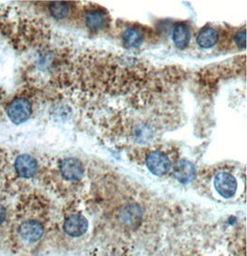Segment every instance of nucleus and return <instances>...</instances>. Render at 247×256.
Segmentation results:
<instances>
[{
  "label": "nucleus",
  "instance_id": "4",
  "mask_svg": "<svg viewBox=\"0 0 247 256\" xmlns=\"http://www.w3.org/2000/svg\"><path fill=\"white\" fill-rule=\"evenodd\" d=\"M84 24L93 32H99L109 24V17L105 10L100 8H90L83 14Z\"/></svg>",
  "mask_w": 247,
  "mask_h": 256
},
{
  "label": "nucleus",
  "instance_id": "9",
  "mask_svg": "<svg viewBox=\"0 0 247 256\" xmlns=\"http://www.w3.org/2000/svg\"><path fill=\"white\" fill-rule=\"evenodd\" d=\"M88 230V221L82 214H72L64 223V230L71 237H81Z\"/></svg>",
  "mask_w": 247,
  "mask_h": 256
},
{
  "label": "nucleus",
  "instance_id": "10",
  "mask_svg": "<svg viewBox=\"0 0 247 256\" xmlns=\"http://www.w3.org/2000/svg\"><path fill=\"white\" fill-rule=\"evenodd\" d=\"M172 41L179 50H184L189 46L191 41V31L189 26L185 22H178L173 28Z\"/></svg>",
  "mask_w": 247,
  "mask_h": 256
},
{
  "label": "nucleus",
  "instance_id": "13",
  "mask_svg": "<svg viewBox=\"0 0 247 256\" xmlns=\"http://www.w3.org/2000/svg\"><path fill=\"white\" fill-rule=\"evenodd\" d=\"M48 8H49L51 15L55 19H64L70 13V6L66 2H52L49 4Z\"/></svg>",
  "mask_w": 247,
  "mask_h": 256
},
{
  "label": "nucleus",
  "instance_id": "11",
  "mask_svg": "<svg viewBox=\"0 0 247 256\" xmlns=\"http://www.w3.org/2000/svg\"><path fill=\"white\" fill-rule=\"evenodd\" d=\"M145 34L140 27L130 26L122 32V42L128 48H137L144 43Z\"/></svg>",
  "mask_w": 247,
  "mask_h": 256
},
{
  "label": "nucleus",
  "instance_id": "5",
  "mask_svg": "<svg viewBox=\"0 0 247 256\" xmlns=\"http://www.w3.org/2000/svg\"><path fill=\"white\" fill-rule=\"evenodd\" d=\"M59 172L67 181H79L84 174V166L77 158H66L59 164Z\"/></svg>",
  "mask_w": 247,
  "mask_h": 256
},
{
  "label": "nucleus",
  "instance_id": "8",
  "mask_svg": "<svg viewBox=\"0 0 247 256\" xmlns=\"http://www.w3.org/2000/svg\"><path fill=\"white\" fill-rule=\"evenodd\" d=\"M172 173L180 183L188 184L196 178L197 169L190 160H180L172 166Z\"/></svg>",
  "mask_w": 247,
  "mask_h": 256
},
{
  "label": "nucleus",
  "instance_id": "15",
  "mask_svg": "<svg viewBox=\"0 0 247 256\" xmlns=\"http://www.w3.org/2000/svg\"><path fill=\"white\" fill-rule=\"evenodd\" d=\"M6 211L3 205L0 204V224H3V222L6 219Z\"/></svg>",
  "mask_w": 247,
  "mask_h": 256
},
{
  "label": "nucleus",
  "instance_id": "12",
  "mask_svg": "<svg viewBox=\"0 0 247 256\" xmlns=\"http://www.w3.org/2000/svg\"><path fill=\"white\" fill-rule=\"evenodd\" d=\"M219 41V32L212 26H206L202 28L197 36V45L201 48H211Z\"/></svg>",
  "mask_w": 247,
  "mask_h": 256
},
{
  "label": "nucleus",
  "instance_id": "1",
  "mask_svg": "<svg viewBox=\"0 0 247 256\" xmlns=\"http://www.w3.org/2000/svg\"><path fill=\"white\" fill-rule=\"evenodd\" d=\"M32 103L25 98L13 100L6 108L7 117L15 124L26 122L32 116Z\"/></svg>",
  "mask_w": 247,
  "mask_h": 256
},
{
  "label": "nucleus",
  "instance_id": "6",
  "mask_svg": "<svg viewBox=\"0 0 247 256\" xmlns=\"http://www.w3.org/2000/svg\"><path fill=\"white\" fill-rule=\"evenodd\" d=\"M18 232L22 240L32 244L38 242L42 238L44 234V226L38 220L29 219L19 224Z\"/></svg>",
  "mask_w": 247,
  "mask_h": 256
},
{
  "label": "nucleus",
  "instance_id": "7",
  "mask_svg": "<svg viewBox=\"0 0 247 256\" xmlns=\"http://www.w3.org/2000/svg\"><path fill=\"white\" fill-rule=\"evenodd\" d=\"M14 167L19 176L24 178H32L38 169V164L30 154H20L14 164Z\"/></svg>",
  "mask_w": 247,
  "mask_h": 256
},
{
  "label": "nucleus",
  "instance_id": "3",
  "mask_svg": "<svg viewBox=\"0 0 247 256\" xmlns=\"http://www.w3.org/2000/svg\"><path fill=\"white\" fill-rule=\"evenodd\" d=\"M214 186L217 192L225 198L234 197L238 188V182L235 176L229 172L221 171L216 174Z\"/></svg>",
  "mask_w": 247,
  "mask_h": 256
},
{
  "label": "nucleus",
  "instance_id": "2",
  "mask_svg": "<svg viewBox=\"0 0 247 256\" xmlns=\"http://www.w3.org/2000/svg\"><path fill=\"white\" fill-rule=\"evenodd\" d=\"M146 164L148 170L157 176H162L171 170V162L161 150H152L146 155Z\"/></svg>",
  "mask_w": 247,
  "mask_h": 256
},
{
  "label": "nucleus",
  "instance_id": "14",
  "mask_svg": "<svg viewBox=\"0 0 247 256\" xmlns=\"http://www.w3.org/2000/svg\"><path fill=\"white\" fill-rule=\"evenodd\" d=\"M234 42L239 48L241 50L246 48V28L245 27L235 32L234 36Z\"/></svg>",
  "mask_w": 247,
  "mask_h": 256
}]
</instances>
